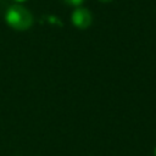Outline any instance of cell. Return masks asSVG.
<instances>
[{"label":"cell","mask_w":156,"mask_h":156,"mask_svg":"<svg viewBox=\"0 0 156 156\" xmlns=\"http://www.w3.org/2000/svg\"><path fill=\"white\" fill-rule=\"evenodd\" d=\"M100 1H101V2H110L111 0H100Z\"/></svg>","instance_id":"277c9868"},{"label":"cell","mask_w":156,"mask_h":156,"mask_svg":"<svg viewBox=\"0 0 156 156\" xmlns=\"http://www.w3.org/2000/svg\"><path fill=\"white\" fill-rule=\"evenodd\" d=\"M16 1H18V2H22V1H26V0H16Z\"/></svg>","instance_id":"5b68a950"},{"label":"cell","mask_w":156,"mask_h":156,"mask_svg":"<svg viewBox=\"0 0 156 156\" xmlns=\"http://www.w3.org/2000/svg\"><path fill=\"white\" fill-rule=\"evenodd\" d=\"M66 4H68V5H71V6H76V7H79L83 2H84V0H63Z\"/></svg>","instance_id":"3957f363"},{"label":"cell","mask_w":156,"mask_h":156,"mask_svg":"<svg viewBox=\"0 0 156 156\" xmlns=\"http://www.w3.org/2000/svg\"><path fill=\"white\" fill-rule=\"evenodd\" d=\"M93 22V16L88 9L77 7L72 13V23L79 29L88 28Z\"/></svg>","instance_id":"7a4b0ae2"},{"label":"cell","mask_w":156,"mask_h":156,"mask_svg":"<svg viewBox=\"0 0 156 156\" xmlns=\"http://www.w3.org/2000/svg\"><path fill=\"white\" fill-rule=\"evenodd\" d=\"M5 20L7 24L16 30H27L33 24L32 13L24 6L18 4H15L7 9Z\"/></svg>","instance_id":"6da1fadb"}]
</instances>
